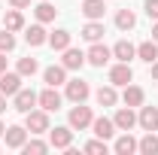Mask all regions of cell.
Listing matches in <instances>:
<instances>
[{"instance_id":"2e32d148","label":"cell","mask_w":158,"mask_h":155,"mask_svg":"<svg viewBox=\"0 0 158 155\" xmlns=\"http://www.w3.org/2000/svg\"><path fill=\"white\" fill-rule=\"evenodd\" d=\"M91 131H94V137H100V140H113L116 137V122L106 116H100L91 122Z\"/></svg>"},{"instance_id":"1f68e13d","label":"cell","mask_w":158,"mask_h":155,"mask_svg":"<svg viewBox=\"0 0 158 155\" xmlns=\"http://www.w3.org/2000/svg\"><path fill=\"white\" fill-rule=\"evenodd\" d=\"M12 49H15V34L0 27V52H12Z\"/></svg>"},{"instance_id":"52a82bcc","label":"cell","mask_w":158,"mask_h":155,"mask_svg":"<svg viewBox=\"0 0 158 155\" xmlns=\"http://www.w3.org/2000/svg\"><path fill=\"white\" fill-rule=\"evenodd\" d=\"M3 143H6V149H21V146L27 143V128L9 125V128L3 131Z\"/></svg>"},{"instance_id":"836d02e7","label":"cell","mask_w":158,"mask_h":155,"mask_svg":"<svg viewBox=\"0 0 158 155\" xmlns=\"http://www.w3.org/2000/svg\"><path fill=\"white\" fill-rule=\"evenodd\" d=\"M9 6H12V9H27L31 0H9Z\"/></svg>"},{"instance_id":"6da1fadb","label":"cell","mask_w":158,"mask_h":155,"mask_svg":"<svg viewBox=\"0 0 158 155\" xmlns=\"http://www.w3.org/2000/svg\"><path fill=\"white\" fill-rule=\"evenodd\" d=\"M24 128H27V134H49V113L40 107V110H31V113H24Z\"/></svg>"},{"instance_id":"277c9868","label":"cell","mask_w":158,"mask_h":155,"mask_svg":"<svg viewBox=\"0 0 158 155\" xmlns=\"http://www.w3.org/2000/svg\"><path fill=\"white\" fill-rule=\"evenodd\" d=\"M49 143H52V149H67V146H73V128H70V125L49 128Z\"/></svg>"},{"instance_id":"d6a6232c","label":"cell","mask_w":158,"mask_h":155,"mask_svg":"<svg viewBox=\"0 0 158 155\" xmlns=\"http://www.w3.org/2000/svg\"><path fill=\"white\" fill-rule=\"evenodd\" d=\"M143 9L152 21H158V0H143Z\"/></svg>"},{"instance_id":"ab89813d","label":"cell","mask_w":158,"mask_h":155,"mask_svg":"<svg viewBox=\"0 0 158 155\" xmlns=\"http://www.w3.org/2000/svg\"><path fill=\"white\" fill-rule=\"evenodd\" d=\"M0 149H3V146H0Z\"/></svg>"},{"instance_id":"9a60e30c","label":"cell","mask_w":158,"mask_h":155,"mask_svg":"<svg viewBox=\"0 0 158 155\" xmlns=\"http://www.w3.org/2000/svg\"><path fill=\"white\" fill-rule=\"evenodd\" d=\"M61 64H64L67 70H82V67H85V52H82V49H73V46H67Z\"/></svg>"},{"instance_id":"8d00e7d4","label":"cell","mask_w":158,"mask_h":155,"mask_svg":"<svg viewBox=\"0 0 158 155\" xmlns=\"http://www.w3.org/2000/svg\"><path fill=\"white\" fill-rule=\"evenodd\" d=\"M6 70V52H0V73Z\"/></svg>"},{"instance_id":"f1b7e54d","label":"cell","mask_w":158,"mask_h":155,"mask_svg":"<svg viewBox=\"0 0 158 155\" xmlns=\"http://www.w3.org/2000/svg\"><path fill=\"white\" fill-rule=\"evenodd\" d=\"M49 149H52V143H46V140H27V143L21 146L24 155H46Z\"/></svg>"},{"instance_id":"d6986e66","label":"cell","mask_w":158,"mask_h":155,"mask_svg":"<svg viewBox=\"0 0 158 155\" xmlns=\"http://www.w3.org/2000/svg\"><path fill=\"white\" fill-rule=\"evenodd\" d=\"M103 12H106L103 0H82V15L88 21H103Z\"/></svg>"},{"instance_id":"ffe728a7","label":"cell","mask_w":158,"mask_h":155,"mask_svg":"<svg viewBox=\"0 0 158 155\" xmlns=\"http://www.w3.org/2000/svg\"><path fill=\"white\" fill-rule=\"evenodd\" d=\"M24 43H27V46H43V43H49V34H46L43 21L31 24V27H24Z\"/></svg>"},{"instance_id":"603a6c76","label":"cell","mask_w":158,"mask_h":155,"mask_svg":"<svg viewBox=\"0 0 158 155\" xmlns=\"http://www.w3.org/2000/svg\"><path fill=\"white\" fill-rule=\"evenodd\" d=\"M137 152H143V155H158V134H155V131H146V134L137 140Z\"/></svg>"},{"instance_id":"44dd1931","label":"cell","mask_w":158,"mask_h":155,"mask_svg":"<svg viewBox=\"0 0 158 155\" xmlns=\"http://www.w3.org/2000/svg\"><path fill=\"white\" fill-rule=\"evenodd\" d=\"M94 100H98L100 107H116V103H118V100H122V97H118L116 85L110 82V85H100L98 91H94Z\"/></svg>"},{"instance_id":"8fae6325","label":"cell","mask_w":158,"mask_h":155,"mask_svg":"<svg viewBox=\"0 0 158 155\" xmlns=\"http://www.w3.org/2000/svg\"><path fill=\"white\" fill-rule=\"evenodd\" d=\"M122 103L125 107H134V110H140L143 103H146V91L140 88V85H125V91H122Z\"/></svg>"},{"instance_id":"d4e9b609","label":"cell","mask_w":158,"mask_h":155,"mask_svg":"<svg viewBox=\"0 0 158 155\" xmlns=\"http://www.w3.org/2000/svg\"><path fill=\"white\" fill-rule=\"evenodd\" d=\"M34 15H37V21L49 24V21H55V15H58V6H55V3H49V0H43V3H37Z\"/></svg>"},{"instance_id":"3957f363","label":"cell","mask_w":158,"mask_h":155,"mask_svg":"<svg viewBox=\"0 0 158 155\" xmlns=\"http://www.w3.org/2000/svg\"><path fill=\"white\" fill-rule=\"evenodd\" d=\"M64 97L73 100V103H85V100L91 97V88H88L85 79H67V82H64Z\"/></svg>"},{"instance_id":"4316f807","label":"cell","mask_w":158,"mask_h":155,"mask_svg":"<svg viewBox=\"0 0 158 155\" xmlns=\"http://www.w3.org/2000/svg\"><path fill=\"white\" fill-rule=\"evenodd\" d=\"M3 27H6V31H12V34L24 31V15H21V9H9V12L3 15Z\"/></svg>"},{"instance_id":"f546056e","label":"cell","mask_w":158,"mask_h":155,"mask_svg":"<svg viewBox=\"0 0 158 155\" xmlns=\"http://www.w3.org/2000/svg\"><path fill=\"white\" fill-rule=\"evenodd\" d=\"M15 70H19L21 76L27 79V76H34V73L40 70V61H37V58H31V55H27V58H19V64H15Z\"/></svg>"},{"instance_id":"cb8c5ba5","label":"cell","mask_w":158,"mask_h":155,"mask_svg":"<svg viewBox=\"0 0 158 155\" xmlns=\"http://www.w3.org/2000/svg\"><path fill=\"white\" fill-rule=\"evenodd\" d=\"M137 58L146 61V64L158 61V43H155V40H143V43L137 46Z\"/></svg>"},{"instance_id":"7402d4cb","label":"cell","mask_w":158,"mask_h":155,"mask_svg":"<svg viewBox=\"0 0 158 155\" xmlns=\"http://www.w3.org/2000/svg\"><path fill=\"white\" fill-rule=\"evenodd\" d=\"M103 34H106L103 21H85V24H82V40H88V43H100Z\"/></svg>"},{"instance_id":"e0dca14e","label":"cell","mask_w":158,"mask_h":155,"mask_svg":"<svg viewBox=\"0 0 158 155\" xmlns=\"http://www.w3.org/2000/svg\"><path fill=\"white\" fill-rule=\"evenodd\" d=\"M113 152H116V155H134V152H137V140L131 137V131H122V134L116 137Z\"/></svg>"},{"instance_id":"74e56055","label":"cell","mask_w":158,"mask_h":155,"mask_svg":"<svg viewBox=\"0 0 158 155\" xmlns=\"http://www.w3.org/2000/svg\"><path fill=\"white\" fill-rule=\"evenodd\" d=\"M152 40L158 43V21H152Z\"/></svg>"},{"instance_id":"7c38bea8","label":"cell","mask_w":158,"mask_h":155,"mask_svg":"<svg viewBox=\"0 0 158 155\" xmlns=\"http://www.w3.org/2000/svg\"><path fill=\"white\" fill-rule=\"evenodd\" d=\"M21 79H24V76H21L19 70H15V73L3 70V73H0V91H3L6 97H15V91L21 88Z\"/></svg>"},{"instance_id":"30bf717a","label":"cell","mask_w":158,"mask_h":155,"mask_svg":"<svg viewBox=\"0 0 158 155\" xmlns=\"http://www.w3.org/2000/svg\"><path fill=\"white\" fill-rule=\"evenodd\" d=\"M131 79H134V70H131V64L118 61V64H113V67H110V82H113L116 88H118V85L125 88V85H128Z\"/></svg>"},{"instance_id":"83f0119b","label":"cell","mask_w":158,"mask_h":155,"mask_svg":"<svg viewBox=\"0 0 158 155\" xmlns=\"http://www.w3.org/2000/svg\"><path fill=\"white\" fill-rule=\"evenodd\" d=\"M70 40H73V34H70V31H64V27H58L55 34H49V46H52L55 52H64V49L70 46Z\"/></svg>"},{"instance_id":"4dcf8cb0","label":"cell","mask_w":158,"mask_h":155,"mask_svg":"<svg viewBox=\"0 0 158 155\" xmlns=\"http://www.w3.org/2000/svg\"><path fill=\"white\" fill-rule=\"evenodd\" d=\"M82 149H85L88 155H106V149H110V146H106V140H100V137H98V140H88Z\"/></svg>"},{"instance_id":"5b68a950","label":"cell","mask_w":158,"mask_h":155,"mask_svg":"<svg viewBox=\"0 0 158 155\" xmlns=\"http://www.w3.org/2000/svg\"><path fill=\"white\" fill-rule=\"evenodd\" d=\"M37 103L46 110V113H55V110H61V103H64V97L58 94V88H52V85H46L43 91L37 94Z\"/></svg>"},{"instance_id":"4fadbf2b","label":"cell","mask_w":158,"mask_h":155,"mask_svg":"<svg viewBox=\"0 0 158 155\" xmlns=\"http://www.w3.org/2000/svg\"><path fill=\"white\" fill-rule=\"evenodd\" d=\"M43 82L52 85V88L64 85V82H67V67H64V64H52V67H46V70H43Z\"/></svg>"},{"instance_id":"7a4b0ae2","label":"cell","mask_w":158,"mask_h":155,"mask_svg":"<svg viewBox=\"0 0 158 155\" xmlns=\"http://www.w3.org/2000/svg\"><path fill=\"white\" fill-rule=\"evenodd\" d=\"M91 122H94V113H91V107H85V103H76V107L70 110V116H67V125H70L73 131L91 128Z\"/></svg>"},{"instance_id":"5bb4252c","label":"cell","mask_w":158,"mask_h":155,"mask_svg":"<svg viewBox=\"0 0 158 155\" xmlns=\"http://www.w3.org/2000/svg\"><path fill=\"white\" fill-rule=\"evenodd\" d=\"M137 125L143 128V131H158V110L155 107H140V113H137Z\"/></svg>"},{"instance_id":"484cf974","label":"cell","mask_w":158,"mask_h":155,"mask_svg":"<svg viewBox=\"0 0 158 155\" xmlns=\"http://www.w3.org/2000/svg\"><path fill=\"white\" fill-rule=\"evenodd\" d=\"M116 27H118V31H134V27H137V15H134V9H128V6L118 9V12H116Z\"/></svg>"},{"instance_id":"e575fe53","label":"cell","mask_w":158,"mask_h":155,"mask_svg":"<svg viewBox=\"0 0 158 155\" xmlns=\"http://www.w3.org/2000/svg\"><path fill=\"white\" fill-rule=\"evenodd\" d=\"M149 67H152V79H155V82H158V61H152Z\"/></svg>"},{"instance_id":"8992f818","label":"cell","mask_w":158,"mask_h":155,"mask_svg":"<svg viewBox=\"0 0 158 155\" xmlns=\"http://www.w3.org/2000/svg\"><path fill=\"white\" fill-rule=\"evenodd\" d=\"M110 58H113V49H106L103 43H91V49L85 52V64H91V67H103Z\"/></svg>"},{"instance_id":"d590c367","label":"cell","mask_w":158,"mask_h":155,"mask_svg":"<svg viewBox=\"0 0 158 155\" xmlns=\"http://www.w3.org/2000/svg\"><path fill=\"white\" fill-rule=\"evenodd\" d=\"M0 113H6V94L0 91Z\"/></svg>"},{"instance_id":"ac0fdd59","label":"cell","mask_w":158,"mask_h":155,"mask_svg":"<svg viewBox=\"0 0 158 155\" xmlns=\"http://www.w3.org/2000/svg\"><path fill=\"white\" fill-rule=\"evenodd\" d=\"M113 58L131 64V61L137 58V46H134V43H128V40H118L116 46H113Z\"/></svg>"},{"instance_id":"f35d334b","label":"cell","mask_w":158,"mask_h":155,"mask_svg":"<svg viewBox=\"0 0 158 155\" xmlns=\"http://www.w3.org/2000/svg\"><path fill=\"white\" fill-rule=\"evenodd\" d=\"M3 131H6V125H3V122H0V137H3Z\"/></svg>"},{"instance_id":"9c48e42d","label":"cell","mask_w":158,"mask_h":155,"mask_svg":"<svg viewBox=\"0 0 158 155\" xmlns=\"http://www.w3.org/2000/svg\"><path fill=\"white\" fill-rule=\"evenodd\" d=\"M113 122H116V131H131V128H137V113H134V107H118Z\"/></svg>"},{"instance_id":"ba28073f","label":"cell","mask_w":158,"mask_h":155,"mask_svg":"<svg viewBox=\"0 0 158 155\" xmlns=\"http://www.w3.org/2000/svg\"><path fill=\"white\" fill-rule=\"evenodd\" d=\"M34 107H37V91H34V88H19V91H15V100H12V110L31 113Z\"/></svg>"}]
</instances>
